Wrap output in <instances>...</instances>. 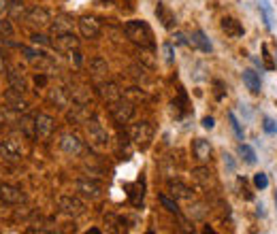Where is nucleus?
I'll return each mask as SVG.
<instances>
[{
	"instance_id": "obj_1",
	"label": "nucleus",
	"mask_w": 277,
	"mask_h": 234,
	"mask_svg": "<svg viewBox=\"0 0 277 234\" xmlns=\"http://www.w3.org/2000/svg\"><path fill=\"white\" fill-rule=\"evenodd\" d=\"M124 34L128 40H132L134 45L143 47V49H151L154 47V32H151L149 23L143 20H130L124 23Z\"/></svg>"
},
{
	"instance_id": "obj_2",
	"label": "nucleus",
	"mask_w": 277,
	"mask_h": 234,
	"mask_svg": "<svg viewBox=\"0 0 277 234\" xmlns=\"http://www.w3.org/2000/svg\"><path fill=\"white\" fill-rule=\"evenodd\" d=\"M154 132L156 130H154V124H151V121H137V124H132V128H130V138L137 147L145 149V147H149V143L154 140Z\"/></svg>"
},
{
	"instance_id": "obj_3",
	"label": "nucleus",
	"mask_w": 277,
	"mask_h": 234,
	"mask_svg": "<svg viewBox=\"0 0 277 234\" xmlns=\"http://www.w3.org/2000/svg\"><path fill=\"white\" fill-rule=\"evenodd\" d=\"M109 115L113 117V121L115 124H128V121L134 117V104L128 100V98H120V100H115V102H111L109 104Z\"/></svg>"
},
{
	"instance_id": "obj_4",
	"label": "nucleus",
	"mask_w": 277,
	"mask_h": 234,
	"mask_svg": "<svg viewBox=\"0 0 277 234\" xmlns=\"http://www.w3.org/2000/svg\"><path fill=\"white\" fill-rule=\"evenodd\" d=\"M58 209H60L64 215H68V217H79V215H84L87 211L85 202L81 200L79 196H68V194L58 198Z\"/></svg>"
},
{
	"instance_id": "obj_5",
	"label": "nucleus",
	"mask_w": 277,
	"mask_h": 234,
	"mask_svg": "<svg viewBox=\"0 0 277 234\" xmlns=\"http://www.w3.org/2000/svg\"><path fill=\"white\" fill-rule=\"evenodd\" d=\"M85 128H87V140L94 149H105L109 145V134L103 126L98 124V119H87L85 121Z\"/></svg>"
},
{
	"instance_id": "obj_6",
	"label": "nucleus",
	"mask_w": 277,
	"mask_h": 234,
	"mask_svg": "<svg viewBox=\"0 0 277 234\" xmlns=\"http://www.w3.org/2000/svg\"><path fill=\"white\" fill-rule=\"evenodd\" d=\"M75 187H77L79 196L90 198V200H98V198L103 196V192H105V185L100 183V181H96V179H90V177L77 179V181H75Z\"/></svg>"
},
{
	"instance_id": "obj_7",
	"label": "nucleus",
	"mask_w": 277,
	"mask_h": 234,
	"mask_svg": "<svg viewBox=\"0 0 277 234\" xmlns=\"http://www.w3.org/2000/svg\"><path fill=\"white\" fill-rule=\"evenodd\" d=\"M77 28L84 39H98L103 32V26L94 15H81L77 20Z\"/></svg>"
},
{
	"instance_id": "obj_8",
	"label": "nucleus",
	"mask_w": 277,
	"mask_h": 234,
	"mask_svg": "<svg viewBox=\"0 0 277 234\" xmlns=\"http://www.w3.org/2000/svg\"><path fill=\"white\" fill-rule=\"evenodd\" d=\"M23 20H26L28 23H32V26L37 28H45L51 23V13L43 7H39V4H34V7H30L23 13Z\"/></svg>"
},
{
	"instance_id": "obj_9",
	"label": "nucleus",
	"mask_w": 277,
	"mask_h": 234,
	"mask_svg": "<svg viewBox=\"0 0 277 234\" xmlns=\"http://www.w3.org/2000/svg\"><path fill=\"white\" fill-rule=\"evenodd\" d=\"M21 156H23V151H21V145L17 143V140H13V138L0 140V157H2V160L17 162V160H21Z\"/></svg>"
},
{
	"instance_id": "obj_10",
	"label": "nucleus",
	"mask_w": 277,
	"mask_h": 234,
	"mask_svg": "<svg viewBox=\"0 0 277 234\" xmlns=\"http://www.w3.org/2000/svg\"><path fill=\"white\" fill-rule=\"evenodd\" d=\"M23 200H26V196H23V192L17 185L0 183V202H4V204H21Z\"/></svg>"
},
{
	"instance_id": "obj_11",
	"label": "nucleus",
	"mask_w": 277,
	"mask_h": 234,
	"mask_svg": "<svg viewBox=\"0 0 277 234\" xmlns=\"http://www.w3.org/2000/svg\"><path fill=\"white\" fill-rule=\"evenodd\" d=\"M54 132H56V119L47 113H39L37 115V138L47 140V138H51Z\"/></svg>"
},
{
	"instance_id": "obj_12",
	"label": "nucleus",
	"mask_w": 277,
	"mask_h": 234,
	"mask_svg": "<svg viewBox=\"0 0 277 234\" xmlns=\"http://www.w3.org/2000/svg\"><path fill=\"white\" fill-rule=\"evenodd\" d=\"M60 149L68 156H79L81 151H84V140H81L77 134L66 132L60 136Z\"/></svg>"
},
{
	"instance_id": "obj_13",
	"label": "nucleus",
	"mask_w": 277,
	"mask_h": 234,
	"mask_svg": "<svg viewBox=\"0 0 277 234\" xmlns=\"http://www.w3.org/2000/svg\"><path fill=\"white\" fill-rule=\"evenodd\" d=\"M211 154H213V149H211L209 140H205V138H194L192 140V156L196 157V162L207 164L211 160Z\"/></svg>"
},
{
	"instance_id": "obj_14",
	"label": "nucleus",
	"mask_w": 277,
	"mask_h": 234,
	"mask_svg": "<svg viewBox=\"0 0 277 234\" xmlns=\"http://www.w3.org/2000/svg\"><path fill=\"white\" fill-rule=\"evenodd\" d=\"M54 47L58 51H68V54H73V51H77V47H79V39L75 37L73 32L58 34L56 40H54Z\"/></svg>"
},
{
	"instance_id": "obj_15",
	"label": "nucleus",
	"mask_w": 277,
	"mask_h": 234,
	"mask_svg": "<svg viewBox=\"0 0 277 234\" xmlns=\"http://www.w3.org/2000/svg\"><path fill=\"white\" fill-rule=\"evenodd\" d=\"M49 102L56 104L58 109L66 111L70 107V92L66 90V87H54V90H49Z\"/></svg>"
},
{
	"instance_id": "obj_16",
	"label": "nucleus",
	"mask_w": 277,
	"mask_h": 234,
	"mask_svg": "<svg viewBox=\"0 0 277 234\" xmlns=\"http://www.w3.org/2000/svg\"><path fill=\"white\" fill-rule=\"evenodd\" d=\"M73 17L66 15V13H62V15H58L56 17V21H51L49 23V32L54 34V37H58V34H64V32H73Z\"/></svg>"
},
{
	"instance_id": "obj_17",
	"label": "nucleus",
	"mask_w": 277,
	"mask_h": 234,
	"mask_svg": "<svg viewBox=\"0 0 277 234\" xmlns=\"http://www.w3.org/2000/svg\"><path fill=\"white\" fill-rule=\"evenodd\" d=\"M17 130H20L28 140L37 138V117H32V115L20 117V119H17Z\"/></svg>"
},
{
	"instance_id": "obj_18",
	"label": "nucleus",
	"mask_w": 277,
	"mask_h": 234,
	"mask_svg": "<svg viewBox=\"0 0 277 234\" xmlns=\"http://www.w3.org/2000/svg\"><path fill=\"white\" fill-rule=\"evenodd\" d=\"M4 102L9 104V109H13V111H20V113H26L28 111V102L23 100V96H21V92H17V90H11L4 94Z\"/></svg>"
},
{
	"instance_id": "obj_19",
	"label": "nucleus",
	"mask_w": 277,
	"mask_h": 234,
	"mask_svg": "<svg viewBox=\"0 0 277 234\" xmlns=\"http://www.w3.org/2000/svg\"><path fill=\"white\" fill-rule=\"evenodd\" d=\"M156 17H158V21L162 23L167 30H173L175 28V23H177V20H175V13L170 11L164 2H158V7H156Z\"/></svg>"
},
{
	"instance_id": "obj_20",
	"label": "nucleus",
	"mask_w": 277,
	"mask_h": 234,
	"mask_svg": "<svg viewBox=\"0 0 277 234\" xmlns=\"http://www.w3.org/2000/svg\"><path fill=\"white\" fill-rule=\"evenodd\" d=\"M222 30L226 32V37H231V39H241L245 34V28L241 26V21L234 20V17H224L222 20Z\"/></svg>"
},
{
	"instance_id": "obj_21",
	"label": "nucleus",
	"mask_w": 277,
	"mask_h": 234,
	"mask_svg": "<svg viewBox=\"0 0 277 234\" xmlns=\"http://www.w3.org/2000/svg\"><path fill=\"white\" fill-rule=\"evenodd\" d=\"M98 92H100V98H103L105 102H109V104L122 98V90L117 87V83H113V81H107V83H103Z\"/></svg>"
},
{
	"instance_id": "obj_22",
	"label": "nucleus",
	"mask_w": 277,
	"mask_h": 234,
	"mask_svg": "<svg viewBox=\"0 0 277 234\" xmlns=\"http://www.w3.org/2000/svg\"><path fill=\"white\" fill-rule=\"evenodd\" d=\"M7 81H9V87H13V90L21 92V94L28 90V81H26V77H23L17 68H9L7 70Z\"/></svg>"
},
{
	"instance_id": "obj_23",
	"label": "nucleus",
	"mask_w": 277,
	"mask_h": 234,
	"mask_svg": "<svg viewBox=\"0 0 277 234\" xmlns=\"http://www.w3.org/2000/svg\"><path fill=\"white\" fill-rule=\"evenodd\" d=\"M243 83L247 85V90H250L252 94H260V90H262L260 75H258L256 70H252V68H245L243 70Z\"/></svg>"
},
{
	"instance_id": "obj_24",
	"label": "nucleus",
	"mask_w": 277,
	"mask_h": 234,
	"mask_svg": "<svg viewBox=\"0 0 277 234\" xmlns=\"http://www.w3.org/2000/svg\"><path fill=\"white\" fill-rule=\"evenodd\" d=\"M169 194L173 198H192V190L186 183H181L179 179L169 181Z\"/></svg>"
},
{
	"instance_id": "obj_25",
	"label": "nucleus",
	"mask_w": 277,
	"mask_h": 234,
	"mask_svg": "<svg viewBox=\"0 0 277 234\" xmlns=\"http://www.w3.org/2000/svg\"><path fill=\"white\" fill-rule=\"evenodd\" d=\"M192 45H196L200 51H205V54H211V51H213V45H211V40L207 39V34L203 30H196L192 34Z\"/></svg>"
},
{
	"instance_id": "obj_26",
	"label": "nucleus",
	"mask_w": 277,
	"mask_h": 234,
	"mask_svg": "<svg viewBox=\"0 0 277 234\" xmlns=\"http://www.w3.org/2000/svg\"><path fill=\"white\" fill-rule=\"evenodd\" d=\"M90 73H92L96 79L107 77V73H109L107 62H105L103 58H92V60H90Z\"/></svg>"
},
{
	"instance_id": "obj_27",
	"label": "nucleus",
	"mask_w": 277,
	"mask_h": 234,
	"mask_svg": "<svg viewBox=\"0 0 277 234\" xmlns=\"http://www.w3.org/2000/svg\"><path fill=\"white\" fill-rule=\"evenodd\" d=\"M258 9H260L262 13V20H264V26H267V30H273V7L269 4V0H258Z\"/></svg>"
},
{
	"instance_id": "obj_28",
	"label": "nucleus",
	"mask_w": 277,
	"mask_h": 234,
	"mask_svg": "<svg viewBox=\"0 0 277 234\" xmlns=\"http://www.w3.org/2000/svg\"><path fill=\"white\" fill-rule=\"evenodd\" d=\"M126 190H130V192H128L130 202L134 204V207H141V204H143V185H139V183L126 185Z\"/></svg>"
},
{
	"instance_id": "obj_29",
	"label": "nucleus",
	"mask_w": 277,
	"mask_h": 234,
	"mask_svg": "<svg viewBox=\"0 0 277 234\" xmlns=\"http://www.w3.org/2000/svg\"><path fill=\"white\" fill-rule=\"evenodd\" d=\"M192 177L196 179L200 185H205V187L211 183V171H209L207 166H198V168H194V171H192Z\"/></svg>"
},
{
	"instance_id": "obj_30",
	"label": "nucleus",
	"mask_w": 277,
	"mask_h": 234,
	"mask_svg": "<svg viewBox=\"0 0 277 234\" xmlns=\"http://www.w3.org/2000/svg\"><path fill=\"white\" fill-rule=\"evenodd\" d=\"M239 154H241V157H243L245 164H250V166H252V164H256V151L252 149L250 145H243V143H241V145H239Z\"/></svg>"
},
{
	"instance_id": "obj_31",
	"label": "nucleus",
	"mask_w": 277,
	"mask_h": 234,
	"mask_svg": "<svg viewBox=\"0 0 277 234\" xmlns=\"http://www.w3.org/2000/svg\"><path fill=\"white\" fill-rule=\"evenodd\" d=\"M122 224H124V219L117 217V215H113V213H107V215H105V226H107L111 232H117Z\"/></svg>"
},
{
	"instance_id": "obj_32",
	"label": "nucleus",
	"mask_w": 277,
	"mask_h": 234,
	"mask_svg": "<svg viewBox=\"0 0 277 234\" xmlns=\"http://www.w3.org/2000/svg\"><path fill=\"white\" fill-rule=\"evenodd\" d=\"M228 121H231V128H233L234 136H237L239 140H243V128H241V124H239L237 117H234V113H228Z\"/></svg>"
},
{
	"instance_id": "obj_33",
	"label": "nucleus",
	"mask_w": 277,
	"mask_h": 234,
	"mask_svg": "<svg viewBox=\"0 0 277 234\" xmlns=\"http://www.w3.org/2000/svg\"><path fill=\"white\" fill-rule=\"evenodd\" d=\"M158 198H160L162 207L167 209V211H170V213H175V215L179 213V207H177V202H175V200H170V198H169V196H164V194H160Z\"/></svg>"
},
{
	"instance_id": "obj_34",
	"label": "nucleus",
	"mask_w": 277,
	"mask_h": 234,
	"mask_svg": "<svg viewBox=\"0 0 277 234\" xmlns=\"http://www.w3.org/2000/svg\"><path fill=\"white\" fill-rule=\"evenodd\" d=\"M0 37H2V40L13 37V26H11V21L0 20Z\"/></svg>"
},
{
	"instance_id": "obj_35",
	"label": "nucleus",
	"mask_w": 277,
	"mask_h": 234,
	"mask_svg": "<svg viewBox=\"0 0 277 234\" xmlns=\"http://www.w3.org/2000/svg\"><path fill=\"white\" fill-rule=\"evenodd\" d=\"M254 185L258 187V190H267L269 187V177L264 173H256L254 175Z\"/></svg>"
},
{
	"instance_id": "obj_36",
	"label": "nucleus",
	"mask_w": 277,
	"mask_h": 234,
	"mask_svg": "<svg viewBox=\"0 0 277 234\" xmlns=\"http://www.w3.org/2000/svg\"><path fill=\"white\" fill-rule=\"evenodd\" d=\"M149 56H151L149 51H143V47H141V56H139L141 64H143V66H147V68H154V66H156V60H154V58H149Z\"/></svg>"
},
{
	"instance_id": "obj_37",
	"label": "nucleus",
	"mask_w": 277,
	"mask_h": 234,
	"mask_svg": "<svg viewBox=\"0 0 277 234\" xmlns=\"http://www.w3.org/2000/svg\"><path fill=\"white\" fill-rule=\"evenodd\" d=\"M239 194L241 196H243L245 198V200H252V198H254V194H252V192H250V187H247V181L243 179V177H239Z\"/></svg>"
},
{
	"instance_id": "obj_38",
	"label": "nucleus",
	"mask_w": 277,
	"mask_h": 234,
	"mask_svg": "<svg viewBox=\"0 0 277 234\" xmlns=\"http://www.w3.org/2000/svg\"><path fill=\"white\" fill-rule=\"evenodd\" d=\"M262 128H264V132L267 134H277V124H275V119H271V117H264L262 119Z\"/></svg>"
},
{
	"instance_id": "obj_39",
	"label": "nucleus",
	"mask_w": 277,
	"mask_h": 234,
	"mask_svg": "<svg viewBox=\"0 0 277 234\" xmlns=\"http://www.w3.org/2000/svg\"><path fill=\"white\" fill-rule=\"evenodd\" d=\"M162 51H164V58H167V62L173 64V62H175V49H173V45H170V43H164V45H162Z\"/></svg>"
},
{
	"instance_id": "obj_40",
	"label": "nucleus",
	"mask_w": 277,
	"mask_h": 234,
	"mask_svg": "<svg viewBox=\"0 0 277 234\" xmlns=\"http://www.w3.org/2000/svg\"><path fill=\"white\" fill-rule=\"evenodd\" d=\"M30 40H32L34 45H43V47H49V39H47L45 34H37V32H34L32 37H30Z\"/></svg>"
},
{
	"instance_id": "obj_41",
	"label": "nucleus",
	"mask_w": 277,
	"mask_h": 234,
	"mask_svg": "<svg viewBox=\"0 0 277 234\" xmlns=\"http://www.w3.org/2000/svg\"><path fill=\"white\" fill-rule=\"evenodd\" d=\"M222 157H224V166L228 168V173H234V168H237V164H234L233 156H231V154H224Z\"/></svg>"
},
{
	"instance_id": "obj_42",
	"label": "nucleus",
	"mask_w": 277,
	"mask_h": 234,
	"mask_svg": "<svg viewBox=\"0 0 277 234\" xmlns=\"http://www.w3.org/2000/svg\"><path fill=\"white\" fill-rule=\"evenodd\" d=\"M262 58H264V62H267V68H269V70H273V68H275V64L271 62V56H269V47H267V45H262Z\"/></svg>"
},
{
	"instance_id": "obj_43",
	"label": "nucleus",
	"mask_w": 277,
	"mask_h": 234,
	"mask_svg": "<svg viewBox=\"0 0 277 234\" xmlns=\"http://www.w3.org/2000/svg\"><path fill=\"white\" fill-rule=\"evenodd\" d=\"M126 96H132V98H139V100H143L145 94H143V92H139V87H130V90L126 92Z\"/></svg>"
},
{
	"instance_id": "obj_44",
	"label": "nucleus",
	"mask_w": 277,
	"mask_h": 234,
	"mask_svg": "<svg viewBox=\"0 0 277 234\" xmlns=\"http://www.w3.org/2000/svg\"><path fill=\"white\" fill-rule=\"evenodd\" d=\"M175 39H177V43H179V45H192V40L188 39L184 32H177V34H175Z\"/></svg>"
},
{
	"instance_id": "obj_45",
	"label": "nucleus",
	"mask_w": 277,
	"mask_h": 234,
	"mask_svg": "<svg viewBox=\"0 0 277 234\" xmlns=\"http://www.w3.org/2000/svg\"><path fill=\"white\" fill-rule=\"evenodd\" d=\"M213 85L217 87V92H215V98H217V100H222V96H224V83H222V81H213Z\"/></svg>"
},
{
	"instance_id": "obj_46",
	"label": "nucleus",
	"mask_w": 277,
	"mask_h": 234,
	"mask_svg": "<svg viewBox=\"0 0 277 234\" xmlns=\"http://www.w3.org/2000/svg\"><path fill=\"white\" fill-rule=\"evenodd\" d=\"M9 9H11V0H0V15L7 13Z\"/></svg>"
},
{
	"instance_id": "obj_47",
	"label": "nucleus",
	"mask_w": 277,
	"mask_h": 234,
	"mask_svg": "<svg viewBox=\"0 0 277 234\" xmlns=\"http://www.w3.org/2000/svg\"><path fill=\"white\" fill-rule=\"evenodd\" d=\"M215 126V121H213V117H205L203 119V128H207V130H211V128Z\"/></svg>"
},
{
	"instance_id": "obj_48",
	"label": "nucleus",
	"mask_w": 277,
	"mask_h": 234,
	"mask_svg": "<svg viewBox=\"0 0 277 234\" xmlns=\"http://www.w3.org/2000/svg\"><path fill=\"white\" fill-rule=\"evenodd\" d=\"M4 124H7V113L0 109V126H4Z\"/></svg>"
},
{
	"instance_id": "obj_49",
	"label": "nucleus",
	"mask_w": 277,
	"mask_h": 234,
	"mask_svg": "<svg viewBox=\"0 0 277 234\" xmlns=\"http://www.w3.org/2000/svg\"><path fill=\"white\" fill-rule=\"evenodd\" d=\"M258 215H260V217H264V215H267V211H264V204H258Z\"/></svg>"
},
{
	"instance_id": "obj_50",
	"label": "nucleus",
	"mask_w": 277,
	"mask_h": 234,
	"mask_svg": "<svg viewBox=\"0 0 277 234\" xmlns=\"http://www.w3.org/2000/svg\"><path fill=\"white\" fill-rule=\"evenodd\" d=\"M0 73H7V70H4V60H2V56H0Z\"/></svg>"
},
{
	"instance_id": "obj_51",
	"label": "nucleus",
	"mask_w": 277,
	"mask_h": 234,
	"mask_svg": "<svg viewBox=\"0 0 277 234\" xmlns=\"http://www.w3.org/2000/svg\"><path fill=\"white\" fill-rule=\"evenodd\" d=\"M275 204H277V192H275Z\"/></svg>"
},
{
	"instance_id": "obj_52",
	"label": "nucleus",
	"mask_w": 277,
	"mask_h": 234,
	"mask_svg": "<svg viewBox=\"0 0 277 234\" xmlns=\"http://www.w3.org/2000/svg\"><path fill=\"white\" fill-rule=\"evenodd\" d=\"M275 56H277V54H275Z\"/></svg>"
}]
</instances>
